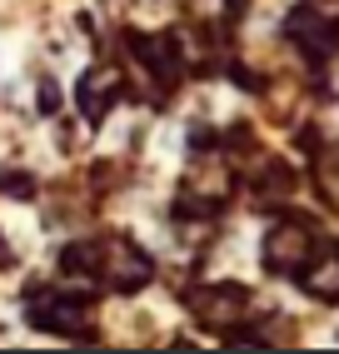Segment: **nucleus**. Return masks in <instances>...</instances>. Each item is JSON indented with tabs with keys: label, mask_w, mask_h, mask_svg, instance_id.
I'll return each mask as SVG.
<instances>
[{
	"label": "nucleus",
	"mask_w": 339,
	"mask_h": 354,
	"mask_svg": "<svg viewBox=\"0 0 339 354\" xmlns=\"http://www.w3.org/2000/svg\"><path fill=\"white\" fill-rule=\"evenodd\" d=\"M300 279H304V290H309V295H320V299H339V270H314V274H304V270H300Z\"/></svg>",
	"instance_id": "nucleus-6"
},
{
	"label": "nucleus",
	"mask_w": 339,
	"mask_h": 354,
	"mask_svg": "<svg viewBox=\"0 0 339 354\" xmlns=\"http://www.w3.org/2000/svg\"><path fill=\"white\" fill-rule=\"evenodd\" d=\"M95 274H105L115 290H135V285L150 279V259H145L130 240L110 234V240H95Z\"/></svg>",
	"instance_id": "nucleus-2"
},
{
	"label": "nucleus",
	"mask_w": 339,
	"mask_h": 354,
	"mask_svg": "<svg viewBox=\"0 0 339 354\" xmlns=\"http://www.w3.org/2000/svg\"><path fill=\"white\" fill-rule=\"evenodd\" d=\"M309 10H314V15H329V20H339V0H309Z\"/></svg>",
	"instance_id": "nucleus-7"
},
{
	"label": "nucleus",
	"mask_w": 339,
	"mask_h": 354,
	"mask_svg": "<svg viewBox=\"0 0 339 354\" xmlns=\"http://www.w3.org/2000/svg\"><path fill=\"white\" fill-rule=\"evenodd\" d=\"M320 234H314L309 225H280L270 240H264V265L280 270V274H300L309 270L314 259H320Z\"/></svg>",
	"instance_id": "nucleus-1"
},
{
	"label": "nucleus",
	"mask_w": 339,
	"mask_h": 354,
	"mask_svg": "<svg viewBox=\"0 0 339 354\" xmlns=\"http://www.w3.org/2000/svg\"><path fill=\"white\" fill-rule=\"evenodd\" d=\"M115 100H120V75L115 70H90V75L80 80V110L90 115V120H100Z\"/></svg>",
	"instance_id": "nucleus-5"
},
{
	"label": "nucleus",
	"mask_w": 339,
	"mask_h": 354,
	"mask_svg": "<svg viewBox=\"0 0 339 354\" xmlns=\"http://www.w3.org/2000/svg\"><path fill=\"white\" fill-rule=\"evenodd\" d=\"M230 200V170H225V160H195L190 165V175H185V205L190 209H214V205H225Z\"/></svg>",
	"instance_id": "nucleus-4"
},
{
	"label": "nucleus",
	"mask_w": 339,
	"mask_h": 354,
	"mask_svg": "<svg viewBox=\"0 0 339 354\" xmlns=\"http://www.w3.org/2000/svg\"><path fill=\"white\" fill-rule=\"evenodd\" d=\"M245 310H250V295L239 290V285H210V290H195V295H190V315H195L200 324H210V329L239 324V319H245Z\"/></svg>",
	"instance_id": "nucleus-3"
}]
</instances>
